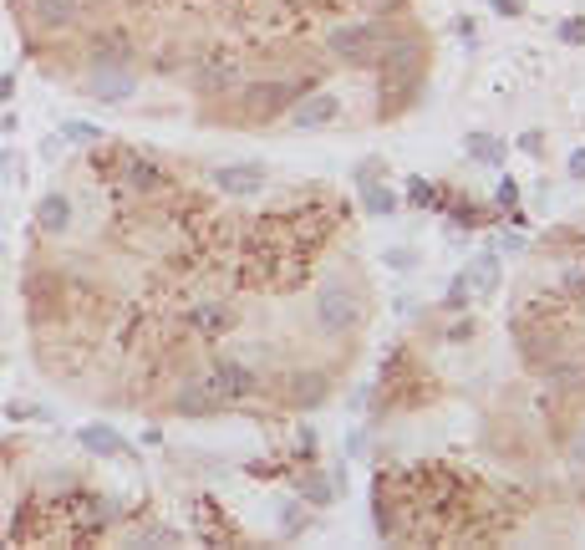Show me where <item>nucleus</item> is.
I'll use <instances>...</instances> for the list:
<instances>
[{
	"label": "nucleus",
	"instance_id": "1",
	"mask_svg": "<svg viewBox=\"0 0 585 550\" xmlns=\"http://www.w3.org/2000/svg\"><path fill=\"white\" fill-rule=\"evenodd\" d=\"M387 41L392 36H387L382 20H351V26H336V31H331V51L342 61H366L372 51H382Z\"/></svg>",
	"mask_w": 585,
	"mask_h": 550
},
{
	"label": "nucleus",
	"instance_id": "2",
	"mask_svg": "<svg viewBox=\"0 0 585 550\" xmlns=\"http://www.w3.org/2000/svg\"><path fill=\"white\" fill-rule=\"evenodd\" d=\"M204 387L214 392V403H240V398H250V392L260 387V377H255L250 362H240V357H219V362L209 367Z\"/></svg>",
	"mask_w": 585,
	"mask_h": 550
},
{
	"label": "nucleus",
	"instance_id": "3",
	"mask_svg": "<svg viewBox=\"0 0 585 550\" xmlns=\"http://www.w3.org/2000/svg\"><path fill=\"white\" fill-rule=\"evenodd\" d=\"M316 321H321V331H351V326L362 321V301L346 285L326 281L321 296H316Z\"/></svg>",
	"mask_w": 585,
	"mask_h": 550
},
{
	"label": "nucleus",
	"instance_id": "4",
	"mask_svg": "<svg viewBox=\"0 0 585 550\" xmlns=\"http://www.w3.org/2000/svg\"><path fill=\"white\" fill-rule=\"evenodd\" d=\"M296 92H311V77H301V81H255V87L244 92V112H255V118L285 112Z\"/></svg>",
	"mask_w": 585,
	"mask_h": 550
},
{
	"label": "nucleus",
	"instance_id": "5",
	"mask_svg": "<svg viewBox=\"0 0 585 550\" xmlns=\"http://www.w3.org/2000/svg\"><path fill=\"white\" fill-rule=\"evenodd\" d=\"M244 20L260 26V31H296L301 26V11L290 0H250L244 5Z\"/></svg>",
	"mask_w": 585,
	"mask_h": 550
},
{
	"label": "nucleus",
	"instance_id": "6",
	"mask_svg": "<svg viewBox=\"0 0 585 550\" xmlns=\"http://www.w3.org/2000/svg\"><path fill=\"white\" fill-rule=\"evenodd\" d=\"M189 331L194 337H229L235 331V306H224V301H204L189 311Z\"/></svg>",
	"mask_w": 585,
	"mask_h": 550
},
{
	"label": "nucleus",
	"instance_id": "7",
	"mask_svg": "<svg viewBox=\"0 0 585 550\" xmlns=\"http://www.w3.org/2000/svg\"><path fill=\"white\" fill-rule=\"evenodd\" d=\"M331 118H342V97H336V92H311L305 102L290 107V122H296V128H326Z\"/></svg>",
	"mask_w": 585,
	"mask_h": 550
},
{
	"label": "nucleus",
	"instance_id": "8",
	"mask_svg": "<svg viewBox=\"0 0 585 550\" xmlns=\"http://www.w3.org/2000/svg\"><path fill=\"white\" fill-rule=\"evenodd\" d=\"M214 183H219V194H229V199H244V194H260L265 168L260 163H229V168L214 174Z\"/></svg>",
	"mask_w": 585,
	"mask_h": 550
},
{
	"label": "nucleus",
	"instance_id": "9",
	"mask_svg": "<svg viewBox=\"0 0 585 550\" xmlns=\"http://www.w3.org/2000/svg\"><path fill=\"white\" fill-rule=\"evenodd\" d=\"M122 174H127V183L138 189V199H153V194H163V189H168V174H163L153 159H142V153H127Z\"/></svg>",
	"mask_w": 585,
	"mask_h": 550
},
{
	"label": "nucleus",
	"instance_id": "10",
	"mask_svg": "<svg viewBox=\"0 0 585 550\" xmlns=\"http://www.w3.org/2000/svg\"><path fill=\"white\" fill-rule=\"evenodd\" d=\"M87 51H92L97 66H122V61L133 57V41H127V31H92Z\"/></svg>",
	"mask_w": 585,
	"mask_h": 550
},
{
	"label": "nucleus",
	"instance_id": "11",
	"mask_svg": "<svg viewBox=\"0 0 585 550\" xmlns=\"http://www.w3.org/2000/svg\"><path fill=\"white\" fill-rule=\"evenodd\" d=\"M235 77H240V61L229 57V51H224V57H209L199 66V92H209V97H214V92H229Z\"/></svg>",
	"mask_w": 585,
	"mask_h": 550
},
{
	"label": "nucleus",
	"instance_id": "12",
	"mask_svg": "<svg viewBox=\"0 0 585 550\" xmlns=\"http://www.w3.org/2000/svg\"><path fill=\"white\" fill-rule=\"evenodd\" d=\"M87 92L102 97V102H122V97H133V92H138V77H127L122 66H112V72H102V77L87 81Z\"/></svg>",
	"mask_w": 585,
	"mask_h": 550
},
{
	"label": "nucleus",
	"instance_id": "13",
	"mask_svg": "<svg viewBox=\"0 0 585 550\" xmlns=\"http://www.w3.org/2000/svg\"><path fill=\"white\" fill-rule=\"evenodd\" d=\"M66 220H72V204H66V194H46L36 209V224H41V235H61L66 229Z\"/></svg>",
	"mask_w": 585,
	"mask_h": 550
},
{
	"label": "nucleus",
	"instance_id": "14",
	"mask_svg": "<svg viewBox=\"0 0 585 550\" xmlns=\"http://www.w3.org/2000/svg\"><path fill=\"white\" fill-rule=\"evenodd\" d=\"M31 11L46 31H57V26H72L77 20V0H31Z\"/></svg>",
	"mask_w": 585,
	"mask_h": 550
},
{
	"label": "nucleus",
	"instance_id": "15",
	"mask_svg": "<svg viewBox=\"0 0 585 550\" xmlns=\"http://www.w3.org/2000/svg\"><path fill=\"white\" fill-rule=\"evenodd\" d=\"M81 444L92 448V453H102V459H112V453H122V438L112 433V428H102V423L81 428Z\"/></svg>",
	"mask_w": 585,
	"mask_h": 550
},
{
	"label": "nucleus",
	"instance_id": "16",
	"mask_svg": "<svg viewBox=\"0 0 585 550\" xmlns=\"http://www.w3.org/2000/svg\"><path fill=\"white\" fill-rule=\"evenodd\" d=\"M179 413H209V407H214V392H209V387L204 383H189V387H179Z\"/></svg>",
	"mask_w": 585,
	"mask_h": 550
},
{
	"label": "nucleus",
	"instance_id": "17",
	"mask_svg": "<svg viewBox=\"0 0 585 550\" xmlns=\"http://www.w3.org/2000/svg\"><path fill=\"white\" fill-rule=\"evenodd\" d=\"M468 153H479V163H499V153H504V148L489 138V133H468Z\"/></svg>",
	"mask_w": 585,
	"mask_h": 550
},
{
	"label": "nucleus",
	"instance_id": "18",
	"mask_svg": "<svg viewBox=\"0 0 585 550\" xmlns=\"http://www.w3.org/2000/svg\"><path fill=\"white\" fill-rule=\"evenodd\" d=\"M362 183H366V179H362ZM366 204H372V209H382V214H392V209H397V199H392L387 189H372V183H366Z\"/></svg>",
	"mask_w": 585,
	"mask_h": 550
},
{
	"label": "nucleus",
	"instance_id": "19",
	"mask_svg": "<svg viewBox=\"0 0 585 550\" xmlns=\"http://www.w3.org/2000/svg\"><path fill=\"white\" fill-rule=\"evenodd\" d=\"M321 392H326V377H316V372L296 383V398H321Z\"/></svg>",
	"mask_w": 585,
	"mask_h": 550
},
{
	"label": "nucleus",
	"instance_id": "20",
	"mask_svg": "<svg viewBox=\"0 0 585 550\" xmlns=\"http://www.w3.org/2000/svg\"><path fill=\"white\" fill-rule=\"evenodd\" d=\"M407 199H412V204H433V183L412 179V183H407Z\"/></svg>",
	"mask_w": 585,
	"mask_h": 550
},
{
	"label": "nucleus",
	"instance_id": "21",
	"mask_svg": "<svg viewBox=\"0 0 585 550\" xmlns=\"http://www.w3.org/2000/svg\"><path fill=\"white\" fill-rule=\"evenodd\" d=\"M66 138H77V143H92V138H97V128H87V122H66Z\"/></svg>",
	"mask_w": 585,
	"mask_h": 550
},
{
	"label": "nucleus",
	"instance_id": "22",
	"mask_svg": "<svg viewBox=\"0 0 585 550\" xmlns=\"http://www.w3.org/2000/svg\"><path fill=\"white\" fill-rule=\"evenodd\" d=\"M560 36H566V41H585V20H560Z\"/></svg>",
	"mask_w": 585,
	"mask_h": 550
},
{
	"label": "nucleus",
	"instance_id": "23",
	"mask_svg": "<svg viewBox=\"0 0 585 550\" xmlns=\"http://www.w3.org/2000/svg\"><path fill=\"white\" fill-rule=\"evenodd\" d=\"M570 174H575V179H585V148L575 153V159H570Z\"/></svg>",
	"mask_w": 585,
	"mask_h": 550
},
{
	"label": "nucleus",
	"instance_id": "24",
	"mask_svg": "<svg viewBox=\"0 0 585 550\" xmlns=\"http://www.w3.org/2000/svg\"><path fill=\"white\" fill-rule=\"evenodd\" d=\"M366 5H372V11H397L403 0H366Z\"/></svg>",
	"mask_w": 585,
	"mask_h": 550
},
{
	"label": "nucleus",
	"instance_id": "25",
	"mask_svg": "<svg viewBox=\"0 0 585 550\" xmlns=\"http://www.w3.org/2000/svg\"><path fill=\"white\" fill-rule=\"evenodd\" d=\"M489 5H494V11H504V16H514V11H520L514 0H489Z\"/></svg>",
	"mask_w": 585,
	"mask_h": 550
},
{
	"label": "nucleus",
	"instance_id": "26",
	"mask_svg": "<svg viewBox=\"0 0 585 550\" xmlns=\"http://www.w3.org/2000/svg\"><path fill=\"white\" fill-rule=\"evenodd\" d=\"M11 87H16V77H0V102L11 97Z\"/></svg>",
	"mask_w": 585,
	"mask_h": 550
}]
</instances>
